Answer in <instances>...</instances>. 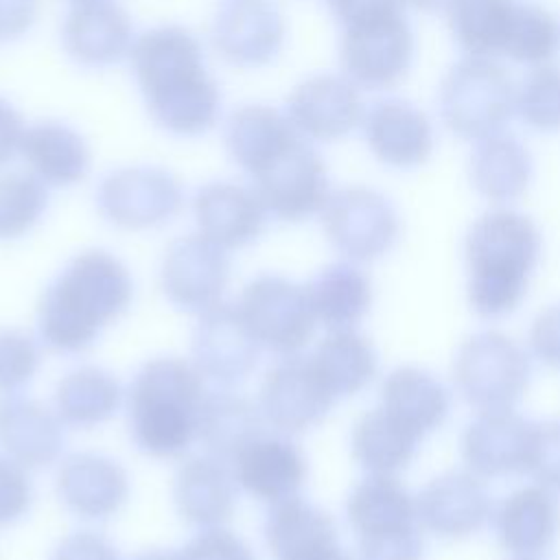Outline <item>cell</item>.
I'll use <instances>...</instances> for the list:
<instances>
[{
    "label": "cell",
    "mask_w": 560,
    "mask_h": 560,
    "mask_svg": "<svg viewBox=\"0 0 560 560\" xmlns=\"http://www.w3.org/2000/svg\"><path fill=\"white\" fill-rule=\"evenodd\" d=\"M129 70L151 122L173 138H201L223 120V90L201 37L164 22L136 35Z\"/></svg>",
    "instance_id": "obj_1"
},
{
    "label": "cell",
    "mask_w": 560,
    "mask_h": 560,
    "mask_svg": "<svg viewBox=\"0 0 560 560\" xmlns=\"http://www.w3.org/2000/svg\"><path fill=\"white\" fill-rule=\"evenodd\" d=\"M131 302L133 278L127 265L107 249H83L42 291L39 339L61 354L85 352L129 311Z\"/></svg>",
    "instance_id": "obj_2"
},
{
    "label": "cell",
    "mask_w": 560,
    "mask_h": 560,
    "mask_svg": "<svg viewBox=\"0 0 560 560\" xmlns=\"http://www.w3.org/2000/svg\"><path fill=\"white\" fill-rule=\"evenodd\" d=\"M542 254V234L532 217L497 206L479 214L466 232L464 258L468 304L486 319L518 308Z\"/></svg>",
    "instance_id": "obj_3"
},
{
    "label": "cell",
    "mask_w": 560,
    "mask_h": 560,
    "mask_svg": "<svg viewBox=\"0 0 560 560\" xmlns=\"http://www.w3.org/2000/svg\"><path fill=\"white\" fill-rule=\"evenodd\" d=\"M208 396L206 378L179 357L149 359L125 394L127 429L136 448L155 459L188 453L199 438V420Z\"/></svg>",
    "instance_id": "obj_4"
},
{
    "label": "cell",
    "mask_w": 560,
    "mask_h": 560,
    "mask_svg": "<svg viewBox=\"0 0 560 560\" xmlns=\"http://www.w3.org/2000/svg\"><path fill=\"white\" fill-rule=\"evenodd\" d=\"M438 116L470 144L501 133L516 116V83L499 59L462 55L440 79Z\"/></svg>",
    "instance_id": "obj_5"
},
{
    "label": "cell",
    "mask_w": 560,
    "mask_h": 560,
    "mask_svg": "<svg viewBox=\"0 0 560 560\" xmlns=\"http://www.w3.org/2000/svg\"><path fill=\"white\" fill-rule=\"evenodd\" d=\"M532 359L501 330L470 335L453 359L459 396L479 411L512 409L529 387Z\"/></svg>",
    "instance_id": "obj_6"
},
{
    "label": "cell",
    "mask_w": 560,
    "mask_h": 560,
    "mask_svg": "<svg viewBox=\"0 0 560 560\" xmlns=\"http://www.w3.org/2000/svg\"><path fill=\"white\" fill-rule=\"evenodd\" d=\"M179 177L158 164H125L107 171L94 190L98 214L112 228L147 232L168 225L184 208Z\"/></svg>",
    "instance_id": "obj_7"
},
{
    "label": "cell",
    "mask_w": 560,
    "mask_h": 560,
    "mask_svg": "<svg viewBox=\"0 0 560 560\" xmlns=\"http://www.w3.org/2000/svg\"><path fill=\"white\" fill-rule=\"evenodd\" d=\"M319 221L326 241L352 262H374L387 256L402 232L394 201L370 186L332 190Z\"/></svg>",
    "instance_id": "obj_8"
},
{
    "label": "cell",
    "mask_w": 560,
    "mask_h": 560,
    "mask_svg": "<svg viewBox=\"0 0 560 560\" xmlns=\"http://www.w3.org/2000/svg\"><path fill=\"white\" fill-rule=\"evenodd\" d=\"M413 55L416 37L407 13L339 28V72L363 92L396 88L409 74Z\"/></svg>",
    "instance_id": "obj_9"
},
{
    "label": "cell",
    "mask_w": 560,
    "mask_h": 560,
    "mask_svg": "<svg viewBox=\"0 0 560 560\" xmlns=\"http://www.w3.org/2000/svg\"><path fill=\"white\" fill-rule=\"evenodd\" d=\"M236 306L258 346L278 357L300 354L315 332L317 319L306 287L284 276L252 278Z\"/></svg>",
    "instance_id": "obj_10"
},
{
    "label": "cell",
    "mask_w": 560,
    "mask_h": 560,
    "mask_svg": "<svg viewBox=\"0 0 560 560\" xmlns=\"http://www.w3.org/2000/svg\"><path fill=\"white\" fill-rule=\"evenodd\" d=\"M271 219L304 223L319 217L332 188L317 144L300 138L265 171L249 179Z\"/></svg>",
    "instance_id": "obj_11"
},
{
    "label": "cell",
    "mask_w": 560,
    "mask_h": 560,
    "mask_svg": "<svg viewBox=\"0 0 560 560\" xmlns=\"http://www.w3.org/2000/svg\"><path fill=\"white\" fill-rule=\"evenodd\" d=\"M208 35L223 63L260 70L282 55L287 20L273 0H223L210 20Z\"/></svg>",
    "instance_id": "obj_12"
},
{
    "label": "cell",
    "mask_w": 560,
    "mask_h": 560,
    "mask_svg": "<svg viewBox=\"0 0 560 560\" xmlns=\"http://www.w3.org/2000/svg\"><path fill=\"white\" fill-rule=\"evenodd\" d=\"M363 90L341 72H315L298 81L284 101L295 131L313 144H332L361 129Z\"/></svg>",
    "instance_id": "obj_13"
},
{
    "label": "cell",
    "mask_w": 560,
    "mask_h": 560,
    "mask_svg": "<svg viewBox=\"0 0 560 560\" xmlns=\"http://www.w3.org/2000/svg\"><path fill=\"white\" fill-rule=\"evenodd\" d=\"M337 398L311 357H280L267 372L258 392V407L269 427L293 435L317 427Z\"/></svg>",
    "instance_id": "obj_14"
},
{
    "label": "cell",
    "mask_w": 560,
    "mask_h": 560,
    "mask_svg": "<svg viewBox=\"0 0 560 560\" xmlns=\"http://www.w3.org/2000/svg\"><path fill=\"white\" fill-rule=\"evenodd\" d=\"M230 282V256L199 232L168 243L160 265L166 300L186 313H203L223 302Z\"/></svg>",
    "instance_id": "obj_15"
},
{
    "label": "cell",
    "mask_w": 560,
    "mask_h": 560,
    "mask_svg": "<svg viewBox=\"0 0 560 560\" xmlns=\"http://www.w3.org/2000/svg\"><path fill=\"white\" fill-rule=\"evenodd\" d=\"M359 131L370 155L392 171L420 168L435 151L431 116L402 96H383L370 103Z\"/></svg>",
    "instance_id": "obj_16"
},
{
    "label": "cell",
    "mask_w": 560,
    "mask_h": 560,
    "mask_svg": "<svg viewBox=\"0 0 560 560\" xmlns=\"http://www.w3.org/2000/svg\"><path fill=\"white\" fill-rule=\"evenodd\" d=\"M260 350L236 304L219 302L199 313L190 339V357L206 381L219 387H234L247 381L258 365Z\"/></svg>",
    "instance_id": "obj_17"
},
{
    "label": "cell",
    "mask_w": 560,
    "mask_h": 560,
    "mask_svg": "<svg viewBox=\"0 0 560 560\" xmlns=\"http://www.w3.org/2000/svg\"><path fill=\"white\" fill-rule=\"evenodd\" d=\"M131 13L118 0L68 7L59 24L63 55L83 70H109L129 59L136 42Z\"/></svg>",
    "instance_id": "obj_18"
},
{
    "label": "cell",
    "mask_w": 560,
    "mask_h": 560,
    "mask_svg": "<svg viewBox=\"0 0 560 560\" xmlns=\"http://www.w3.org/2000/svg\"><path fill=\"white\" fill-rule=\"evenodd\" d=\"M197 232L225 252L256 243L271 219L252 184L212 179L199 186L190 199Z\"/></svg>",
    "instance_id": "obj_19"
},
{
    "label": "cell",
    "mask_w": 560,
    "mask_h": 560,
    "mask_svg": "<svg viewBox=\"0 0 560 560\" xmlns=\"http://www.w3.org/2000/svg\"><path fill=\"white\" fill-rule=\"evenodd\" d=\"M536 422L512 411H479L462 433V459L477 477H512L527 472Z\"/></svg>",
    "instance_id": "obj_20"
},
{
    "label": "cell",
    "mask_w": 560,
    "mask_h": 560,
    "mask_svg": "<svg viewBox=\"0 0 560 560\" xmlns=\"http://www.w3.org/2000/svg\"><path fill=\"white\" fill-rule=\"evenodd\" d=\"M55 490L68 512L83 521H107L129 499V475L112 457L92 451L68 455L55 477Z\"/></svg>",
    "instance_id": "obj_21"
},
{
    "label": "cell",
    "mask_w": 560,
    "mask_h": 560,
    "mask_svg": "<svg viewBox=\"0 0 560 560\" xmlns=\"http://www.w3.org/2000/svg\"><path fill=\"white\" fill-rule=\"evenodd\" d=\"M262 536L276 560H354L341 547L332 516L300 494L269 505Z\"/></svg>",
    "instance_id": "obj_22"
},
{
    "label": "cell",
    "mask_w": 560,
    "mask_h": 560,
    "mask_svg": "<svg viewBox=\"0 0 560 560\" xmlns=\"http://www.w3.org/2000/svg\"><path fill=\"white\" fill-rule=\"evenodd\" d=\"M230 464L238 488L267 505L298 497L308 475L300 446L284 435L265 431L247 442Z\"/></svg>",
    "instance_id": "obj_23"
},
{
    "label": "cell",
    "mask_w": 560,
    "mask_h": 560,
    "mask_svg": "<svg viewBox=\"0 0 560 560\" xmlns=\"http://www.w3.org/2000/svg\"><path fill=\"white\" fill-rule=\"evenodd\" d=\"M420 527L446 540L477 534L492 516L486 486L472 472L451 470L433 477L416 497Z\"/></svg>",
    "instance_id": "obj_24"
},
{
    "label": "cell",
    "mask_w": 560,
    "mask_h": 560,
    "mask_svg": "<svg viewBox=\"0 0 560 560\" xmlns=\"http://www.w3.org/2000/svg\"><path fill=\"white\" fill-rule=\"evenodd\" d=\"M300 138L287 112L269 103H243L221 120L225 155L249 179Z\"/></svg>",
    "instance_id": "obj_25"
},
{
    "label": "cell",
    "mask_w": 560,
    "mask_h": 560,
    "mask_svg": "<svg viewBox=\"0 0 560 560\" xmlns=\"http://www.w3.org/2000/svg\"><path fill=\"white\" fill-rule=\"evenodd\" d=\"M0 448L26 470L46 468L66 448V424L44 402L9 394L0 398Z\"/></svg>",
    "instance_id": "obj_26"
},
{
    "label": "cell",
    "mask_w": 560,
    "mask_h": 560,
    "mask_svg": "<svg viewBox=\"0 0 560 560\" xmlns=\"http://www.w3.org/2000/svg\"><path fill=\"white\" fill-rule=\"evenodd\" d=\"M20 158L26 171L48 188H72L92 168L88 138L59 118H42L26 125Z\"/></svg>",
    "instance_id": "obj_27"
},
{
    "label": "cell",
    "mask_w": 560,
    "mask_h": 560,
    "mask_svg": "<svg viewBox=\"0 0 560 560\" xmlns=\"http://www.w3.org/2000/svg\"><path fill=\"white\" fill-rule=\"evenodd\" d=\"M173 501L188 525L197 529L223 527L238 503L232 466L208 453L184 459L175 472Z\"/></svg>",
    "instance_id": "obj_28"
},
{
    "label": "cell",
    "mask_w": 560,
    "mask_h": 560,
    "mask_svg": "<svg viewBox=\"0 0 560 560\" xmlns=\"http://www.w3.org/2000/svg\"><path fill=\"white\" fill-rule=\"evenodd\" d=\"M494 534L514 556H540L560 534V503L556 492L534 483L501 499L492 512Z\"/></svg>",
    "instance_id": "obj_29"
},
{
    "label": "cell",
    "mask_w": 560,
    "mask_h": 560,
    "mask_svg": "<svg viewBox=\"0 0 560 560\" xmlns=\"http://www.w3.org/2000/svg\"><path fill=\"white\" fill-rule=\"evenodd\" d=\"M534 179V158L527 144L508 133L472 142L468 153V182L472 190L494 206L521 199Z\"/></svg>",
    "instance_id": "obj_30"
},
{
    "label": "cell",
    "mask_w": 560,
    "mask_h": 560,
    "mask_svg": "<svg viewBox=\"0 0 560 560\" xmlns=\"http://www.w3.org/2000/svg\"><path fill=\"white\" fill-rule=\"evenodd\" d=\"M378 407L418 438H424L448 418L451 394L431 372L416 365H400L383 378Z\"/></svg>",
    "instance_id": "obj_31"
},
{
    "label": "cell",
    "mask_w": 560,
    "mask_h": 560,
    "mask_svg": "<svg viewBox=\"0 0 560 560\" xmlns=\"http://www.w3.org/2000/svg\"><path fill=\"white\" fill-rule=\"evenodd\" d=\"M265 424L258 400L234 392V387H217L203 400L197 440L208 455L230 464L247 442L265 431Z\"/></svg>",
    "instance_id": "obj_32"
},
{
    "label": "cell",
    "mask_w": 560,
    "mask_h": 560,
    "mask_svg": "<svg viewBox=\"0 0 560 560\" xmlns=\"http://www.w3.org/2000/svg\"><path fill=\"white\" fill-rule=\"evenodd\" d=\"M52 402L66 427L94 429L118 413L125 392L109 370L79 365L59 378Z\"/></svg>",
    "instance_id": "obj_33"
},
{
    "label": "cell",
    "mask_w": 560,
    "mask_h": 560,
    "mask_svg": "<svg viewBox=\"0 0 560 560\" xmlns=\"http://www.w3.org/2000/svg\"><path fill=\"white\" fill-rule=\"evenodd\" d=\"M306 291L315 319L328 330L354 328L372 306V282L352 260L326 265Z\"/></svg>",
    "instance_id": "obj_34"
},
{
    "label": "cell",
    "mask_w": 560,
    "mask_h": 560,
    "mask_svg": "<svg viewBox=\"0 0 560 560\" xmlns=\"http://www.w3.org/2000/svg\"><path fill=\"white\" fill-rule=\"evenodd\" d=\"M422 438L392 418L383 407L365 411L352 427L350 451L354 462L370 475H389L405 470Z\"/></svg>",
    "instance_id": "obj_35"
},
{
    "label": "cell",
    "mask_w": 560,
    "mask_h": 560,
    "mask_svg": "<svg viewBox=\"0 0 560 560\" xmlns=\"http://www.w3.org/2000/svg\"><path fill=\"white\" fill-rule=\"evenodd\" d=\"M346 521L354 536L420 523L416 499L389 475H368L350 490L346 499Z\"/></svg>",
    "instance_id": "obj_36"
},
{
    "label": "cell",
    "mask_w": 560,
    "mask_h": 560,
    "mask_svg": "<svg viewBox=\"0 0 560 560\" xmlns=\"http://www.w3.org/2000/svg\"><path fill=\"white\" fill-rule=\"evenodd\" d=\"M311 359L337 400L363 392L378 372V354L372 341L354 328L330 330Z\"/></svg>",
    "instance_id": "obj_37"
},
{
    "label": "cell",
    "mask_w": 560,
    "mask_h": 560,
    "mask_svg": "<svg viewBox=\"0 0 560 560\" xmlns=\"http://www.w3.org/2000/svg\"><path fill=\"white\" fill-rule=\"evenodd\" d=\"M518 0H455L446 11L453 42L468 57L501 59Z\"/></svg>",
    "instance_id": "obj_38"
},
{
    "label": "cell",
    "mask_w": 560,
    "mask_h": 560,
    "mask_svg": "<svg viewBox=\"0 0 560 560\" xmlns=\"http://www.w3.org/2000/svg\"><path fill=\"white\" fill-rule=\"evenodd\" d=\"M560 52V20L553 11L534 2H516L503 59L536 68L551 63Z\"/></svg>",
    "instance_id": "obj_39"
},
{
    "label": "cell",
    "mask_w": 560,
    "mask_h": 560,
    "mask_svg": "<svg viewBox=\"0 0 560 560\" xmlns=\"http://www.w3.org/2000/svg\"><path fill=\"white\" fill-rule=\"evenodd\" d=\"M50 188L28 171H0V243L31 234L50 206Z\"/></svg>",
    "instance_id": "obj_40"
},
{
    "label": "cell",
    "mask_w": 560,
    "mask_h": 560,
    "mask_svg": "<svg viewBox=\"0 0 560 560\" xmlns=\"http://www.w3.org/2000/svg\"><path fill=\"white\" fill-rule=\"evenodd\" d=\"M516 118L536 133H560V66L529 68L516 85Z\"/></svg>",
    "instance_id": "obj_41"
},
{
    "label": "cell",
    "mask_w": 560,
    "mask_h": 560,
    "mask_svg": "<svg viewBox=\"0 0 560 560\" xmlns=\"http://www.w3.org/2000/svg\"><path fill=\"white\" fill-rule=\"evenodd\" d=\"M42 365L39 343L24 330L0 328V394H18Z\"/></svg>",
    "instance_id": "obj_42"
},
{
    "label": "cell",
    "mask_w": 560,
    "mask_h": 560,
    "mask_svg": "<svg viewBox=\"0 0 560 560\" xmlns=\"http://www.w3.org/2000/svg\"><path fill=\"white\" fill-rule=\"evenodd\" d=\"M357 560H424L420 523L357 536Z\"/></svg>",
    "instance_id": "obj_43"
},
{
    "label": "cell",
    "mask_w": 560,
    "mask_h": 560,
    "mask_svg": "<svg viewBox=\"0 0 560 560\" xmlns=\"http://www.w3.org/2000/svg\"><path fill=\"white\" fill-rule=\"evenodd\" d=\"M33 505L28 470L0 453V527L22 521Z\"/></svg>",
    "instance_id": "obj_44"
},
{
    "label": "cell",
    "mask_w": 560,
    "mask_h": 560,
    "mask_svg": "<svg viewBox=\"0 0 560 560\" xmlns=\"http://www.w3.org/2000/svg\"><path fill=\"white\" fill-rule=\"evenodd\" d=\"M182 560H256L252 547L234 532L225 527L199 529L184 549Z\"/></svg>",
    "instance_id": "obj_45"
},
{
    "label": "cell",
    "mask_w": 560,
    "mask_h": 560,
    "mask_svg": "<svg viewBox=\"0 0 560 560\" xmlns=\"http://www.w3.org/2000/svg\"><path fill=\"white\" fill-rule=\"evenodd\" d=\"M527 472L545 488L560 492V420L536 422Z\"/></svg>",
    "instance_id": "obj_46"
},
{
    "label": "cell",
    "mask_w": 560,
    "mask_h": 560,
    "mask_svg": "<svg viewBox=\"0 0 560 560\" xmlns=\"http://www.w3.org/2000/svg\"><path fill=\"white\" fill-rule=\"evenodd\" d=\"M50 560H120L114 542L92 529L72 532L57 542Z\"/></svg>",
    "instance_id": "obj_47"
},
{
    "label": "cell",
    "mask_w": 560,
    "mask_h": 560,
    "mask_svg": "<svg viewBox=\"0 0 560 560\" xmlns=\"http://www.w3.org/2000/svg\"><path fill=\"white\" fill-rule=\"evenodd\" d=\"M330 18L343 26H352L365 20L383 18V15H396L407 13L405 0H324Z\"/></svg>",
    "instance_id": "obj_48"
},
{
    "label": "cell",
    "mask_w": 560,
    "mask_h": 560,
    "mask_svg": "<svg viewBox=\"0 0 560 560\" xmlns=\"http://www.w3.org/2000/svg\"><path fill=\"white\" fill-rule=\"evenodd\" d=\"M529 348L545 365L560 368V304L536 315L529 328Z\"/></svg>",
    "instance_id": "obj_49"
},
{
    "label": "cell",
    "mask_w": 560,
    "mask_h": 560,
    "mask_svg": "<svg viewBox=\"0 0 560 560\" xmlns=\"http://www.w3.org/2000/svg\"><path fill=\"white\" fill-rule=\"evenodd\" d=\"M42 0H0V44L24 39L37 24Z\"/></svg>",
    "instance_id": "obj_50"
},
{
    "label": "cell",
    "mask_w": 560,
    "mask_h": 560,
    "mask_svg": "<svg viewBox=\"0 0 560 560\" xmlns=\"http://www.w3.org/2000/svg\"><path fill=\"white\" fill-rule=\"evenodd\" d=\"M26 122L20 109L4 96H0V171H4L15 158H20Z\"/></svg>",
    "instance_id": "obj_51"
},
{
    "label": "cell",
    "mask_w": 560,
    "mask_h": 560,
    "mask_svg": "<svg viewBox=\"0 0 560 560\" xmlns=\"http://www.w3.org/2000/svg\"><path fill=\"white\" fill-rule=\"evenodd\" d=\"M409 9L429 13V15H446L455 0H405Z\"/></svg>",
    "instance_id": "obj_52"
},
{
    "label": "cell",
    "mask_w": 560,
    "mask_h": 560,
    "mask_svg": "<svg viewBox=\"0 0 560 560\" xmlns=\"http://www.w3.org/2000/svg\"><path fill=\"white\" fill-rule=\"evenodd\" d=\"M131 560H182L179 551H144L133 556Z\"/></svg>",
    "instance_id": "obj_53"
},
{
    "label": "cell",
    "mask_w": 560,
    "mask_h": 560,
    "mask_svg": "<svg viewBox=\"0 0 560 560\" xmlns=\"http://www.w3.org/2000/svg\"><path fill=\"white\" fill-rule=\"evenodd\" d=\"M68 7H77V4H88V2H101V0H63Z\"/></svg>",
    "instance_id": "obj_54"
},
{
    "label": "cell",
    "mask_w": 560,
    "mask_h": 560,
    "mask_svg": "<svg viewBox=\"0 0 560 560\" xmlns=\"http://www.w3.org/2000/svg\"><path fill=\"white\" fill-rule=\"evenodd\" d=\"M514 560H540L538 556H516Z\"/></svg>",
    "instance_id": "obj_55"
}]
</instances>
